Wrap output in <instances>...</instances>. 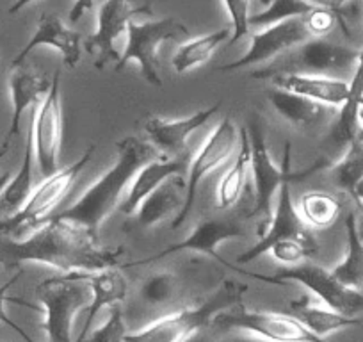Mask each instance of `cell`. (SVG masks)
<instances>
[{"label": "cell", "instance_id": "cell-1", "mask_svg": "<svg viewBox=\"0 0 363 342\" xmlns=\"http://www.w3.org/2000/svg\"><path fill=\"white\" fill-rule=\"evenodd\" d=\"M123 255V248L100 246L87 230L52 216L27 239H0V263L8 267L36 263L65 275H93L116 267Z\"/></svg>", "mask_w": 363, "mask_h": 342}, {"label": "cell", "instance_id": "cell-2", "mask_svg": "<svg viewBox=\"0 0 363 342\" xmlns=\"http://www.w3.org/2000/svg\"><path fill=\"white\" fill-rule=\"evenodd\" d=\"M159 159V152L150 143L128 136L116 143V162L104 173L79 200L52 218L73 223L100 241V226L120 207L121 194L139 171Z\"/></svg>", "mask_w": 363, "mask_h": 342}, {"label": "cell", "instance_id": "cell-3", "mask_svg": "<svg viewBox=\"0 0 363 342\" xmlns=\"http://www.w3.org/2000/svg\"><path fill=\"white\" fill-rule=\"evenodd\" d=\"M247 139L251 146V171H253V186H255V204L251 209V216H264L265 221L272 216V200L280 193L285 184L301 182L308 177L315 175L317 171L330 170L333 166L328 157H319L312 166L305 170H292L291 167V152L292 146L287 141L284 153V162L278 166L272 160L271 152L267 146L264 127L257 118H250L246 128ZM264 221V223H265Z\"/></svg>", "mask_w": 363, "mask_h": 342}, {"label": "cell", "instance_id": "cell-4", "mask_svg": "<svg viewBox=\"0 0 363 342\" xmlns=\"http://www.w3.org/2000/svg\"><path fill=\"white\" fill-rule=\"evenodd\" d=\"M246 291V284L223 280L203 302L153 321L143 330L128 333L125 342H189L194 335L211 326L216 316L242 302Z\"/></svg>", "mask_w": 363, "mask_h": 342}, {"label": "cell", "instance_id": "cell-5", "mask_svg": "<svg viewBox=\"0 0 363 342\" xmlns=\"http://www.w3.org/2000/svg\"><path fill=\"white\" fill-rule=\"evenodd\" d=\"M359 50L347 45L333 43L328 40H308L287 54L272 61L271 65L260 66L251 73L253 79L272 80L281 75H320L354 70L358 65Z\"/></svg>", "mask_w": 363, "mask_h": 342}, {"label": "cell", "instance_id": "cell-6", "mask_svg": "<svg viewBox=\"0 0 363 342\" xmlns=\"http://www.w3.org/2000/svg\"><path fill=\"white\" fill-rule=\"evenodd\" d=\"M36 298L45 310L43 328L48 342H73V321L91 303V287L86 275L47 278L36 287Z\"/></svg>", "mask_w": 363, "mask_h": 342}, {"label": "cell", "instance_id": "cell-7", "mask_svg": "<svg viewBox=\"0 0 363 342\" xmlns=\"http://www.w3.org/2000/svg\"><path fill=\"white\" fill-rule=\"evenodd\" d=\"M96 152V145H89L86 152L72 162L69 166L59 170L55 175L45 179L36 189L33 191L27 204L20 209L16 214L8 216L0 219V237H9L18 233L20 230L29 228V226H38L50 218V212L61 204L62 198L72 189L73 182L80 175V171L89 164Z\"/></svg>", "mask_w": 363, "mask_h": 342}, {"label": "cell", "instance_id": "cell-8", "mask_svg": "<svg viewBox=\"0 0 363 342\" xmlns=\"http://www.w3.org/2000/svg\"><path fill=\"white\" fill-rule=\"evenodd\" d=\"M242 275H247V277L269 285L298 282V284L305 285L310 292H313V296H317L319 302L333 312L342 314L345 317H359V314H363V292L345 287L333 277L330 270H324L323 266H317L313 263L284 267L272 277L260 273H246V271H242Z\"/></svg>", "mask_w": 363, "mask_h": 342}, {"label": "cell", "instance_id": "cell-9", "mask_svg": "<svg viewBox=\"0 0 363 342\" xmlns=\"http://www.w3.org/2000/svg\"><path fill=\"white\" fill-rule=\"evenodd\" d=\"M189 38L187 29L180 20L162 18L139 23L132 20L128 23L127 45L120 61L114 65V72H121L128 62H138L143 77L148 84L160 88L162 79L159 73V47L164 41H184Z\"/></svg>", "mask_w": 363, "mask_h": 342}, {"label": "cell", "instance_id": "cell-10", "mask_svg": "<svg viewBox=\"0 0 363 342\" xmlns=\"http://www.w3.org/2000/svg\"><path fill=\"white\" fill-rule=\"evenodd\" d=\"M211 326L239 330L265 342H324L287 314L250 310L242 302L214 317Z\"/></svg>", "mask_w": 363, "mask_h": 342}, {"label": "cell", "instance_id": "cell-11", "mask_svg": "<svg viewBox=\"0 0 363 342\" xmlns=\"http://www.w3.org/2000/svg\"><path fill=\"white\" fill-rule=\"evenodd\" d=\"M239 139L240 131L235 127L232 118H225V120L216 127V131L208 136V139L203 143V146L198 150L196 157L193 159L189 171H187L186 204L182 207L180 214L171 221V226H173V228H178V226H182L186 223L191 211H193L194 202H196L200 182L208 175V173L218 170L221 164H225L226 160L230 159V155L235 152L237 145H239Z\"/></svg>", "mask_w": 363, "mask_h": 342}, {"label": "cell", "instance_id": "cell-12", "mask_svg": "<svg viewBox=\"0 0 363 342\" xmlns=\"http://www.w3.org/2000/svg\"><path fill=\"white\" fill-rule=\"evenodd\" d=\"M34 157L45 179L59 171V155L62 145V104H61V72L54 73L50 92L36 107L33 118Z\"/></svg>", "mask_w": 363, "mask_h": 342}, {"label": "cell", "instance_id": "cell-13", "mask_svg": "<svg viewBox=\"0 0 363 342\" xmlns=\"http://www.w3.org/2000/svg\"><path fill=\"white\" fill-rule=\"evenodd\" d=\"M292 184H285L278 193L277 211L272 212L271 218L262 225L258 230V243H255L250 250L237 255V264H250L257 260L262 255L269 253L271 248L285 243H315V239L310 233L308 226L301 221L296 209L294 200L291 193Z\"/></svg>", "mask_w": 363, "mask_h": 342}, {"label": "cell", "instance_id": "cell-14", "mask_svg": "<svg viewBox=\"0 0 363 342\" xmlns=\"http://www.w3.org/2000/svg\"><path fill=\"white\" fill-rule=\"evenodd\" d=\"M312 40L308 29H306L305 16L301 18H292L287 22L277 23V26L265 27L260 33H255L251 36L250 48L242 57L228 65L219 66V72H237V70L250 68L255 65H271L284 54H287L292 48L299 47L305 41Z\"/></svg>", "mask_w": 363, "mask_h": 342}, {"label": "cell", "instance_id": "cell-15", "mask_svg": "<svg viewBox=\"0 0 363 342\" xmlns=\"http://www.w3.org/2000/svg\"><path fill=\"white\" fill-rule=\"evenodd\" d=\"M246 236V230H244V225L240 219L237 218H207L203 221L198 223L196 228L182 241V243L173 244V246L166 248V250L159 251L155 255H150L146 259L134 260V263L125 264L123 267H138L145 266V264L157 263V260L164 259V257H169V255L178 253V251H196V253H203L211 259L218 260L219 264H223L225 267L232 271H240L239 267L233 266V264L226 263L219 255L218 248L219 244L226 243L230 239H235V237H244Z\"/></svg>", "mask_w": 363, "mask_h": 342}, {"label": "cell", "instance_id": "cell-16", "mask_svg": "<svg viewBox=\"0 0 363 342\" xmlns=\"http://www.w3.org/2000/svg\"><path fill=\"white\" fill-rule=\"evenodd\" d=\"M141 13L148 15V6H134L123 0H109L99 6V27L84 41L86 50L95 57L96 70L120 61L121 54L116 50V41L128 33V23Z\"/></svg>", "mask_w": 363, "mask_h": 342}, {"label": "cell", "instance_id": "cell-17", "mask_svg": "<svg viewBox=\"0 0 363 342\" xmlns=\"http://www.w3.org/2000/svg\"><path fill=\"white\" fill-rule=\"evenodd\" d=\"M38 47L55 48L61 54L65 66L75 68L82 59V34L66 26L61 16L55 15V13H41L36 33L33 34L29 43L15 55L11 68L26 65V59Z\"/></svg>", "mask_w": 363, "mask_h": 342}, {"label": "cell", "instance_id": "cell-18", "mask_svg": "<svg viewBox=\"0 0 363 342\" xmlns=\"http://www.w3.org/2000/svg\"><path fill=\"white\" fill-rule=\"evenodd\" d=\"M223 102L214 104V106L201 109L184 120H164V118H150L145 125V131L148 134L150 145L166 155H171V159L177 157H186L187 141L191 134L203 127L214 114L219 113Z\"/></svg>", "mask_w": 363, "mask_h": 342}, {"label": "cell", "instance_id": "cell-19", "mask_svg": "<svg viewBox=\"0 0 363 342\" xmlns=\"http://www.w3.org/2000/svg\"><path fill=\"white\" fill-rule=\"evenodd\" d=\"M50 84L52 82H48L47 77L41 75L38 70L30 68V66L22 65L11 68V73H9V93H11L13 113L9 128L2 143L11 146L13 139L18 136L23 113L29 107L40 106V102H43V99L50 92Z\"/></svg>", "mask_w": 363, "mask_h": 342}, {"label": "cell", "instance_id": "cell-20", "mask_svg": "<svg viewBox=\"0 0 363 342\" xmlns=\"http://www.w3.org/2000/svg\"><path fill=\"white\" fill-rule=\"evenodd\" d=\"M267 96L274 111L296 127L319 128L326 127V125L330 127L331 121L337 116L335 107L313 102V100L294 95V93L285 92V89L274 88V86L267 89Z\"/></svg>", "mask_w": 363, "mask_h": 342}, {"label": "cell", "instance_id": "cell-21", "mask_svg": "<svg viewBox=\"0 0 363 342\" xmlns=\"http://www.w3.org/2000/svg\"><path fill=\"white\" fill-rule=\"evenodd\" d=\"M184 171H189L187 167V159L184 157H177V159H159L152 160L150 164H146L141 171H139L135 179L132 180L130 191H128L127 198L121 200L120 211L125 216H134L138 212V209L141 207L143 202L153 193L159 186H162L166 180L173 179V177H182Z\"/></svg>", "mask_w": 363, "mask_h": 342}, {"label": "cell", "instance_id": "cell-22", "mask_svg": "<svg viewBox=\"0 0 363 342\" xmlns=\"http://www.w3.org/2000/svg\"><path fill=\"white\" fill-rule=\"evenodd\" d=\"M363 102V66L356 65L352 79L349 82V96L344 106L337 111V116L331 121L330 132H328V146L331 152L342 153L359 138V106Z\"/></svg>", "mask_w": 363, "mask_h": 342}, {"label": "cell", "instance_id": "cell-23", "mask_svg": "<svg viewBox=\"0 0 363 342\" xmlns=\"http://www.w3.org/2000/svg\"><path fill=\"white\" fill-rule=\"evenodd\" d=\"M272 84L274 88L285 89L335 109H340L349 96V82L337 77L281 75L272 79Z\"/></svg>", "mask_w": 363, "mask_h": 342}, {"label": "cell", "instance_id": "cell-24", "mask_svg": "<svg viewBox=\"0 0 363 342\" xmlns=\"http://www.w3.org/2000/svg\"><path fill=\"white\" fill-rule=\"evenodd\" d=\"M86 278L91 287V303L87 307V319L84 323L82 333L79 335L77 342H82L91 333V328L95 324L100 310L107 309V307L113 309L114 305H120L128 291L127 278L116 267L99 271V273L93 275H86Z\"/></svg>", "mask_w": 363, "mask_h": 342}, {"label": "cell", "instance_id": "cell-25", "mask_svg": "<svg viewBox=\"0 0 363 342\" xmlns=\"http://www.w3.org/2000/svg\"><path fill=\"white\" fill-rule=\"evenodd\" d=\"M186 204V180L182 177H173L157 187L141 204L135 212L138 223L145 228L155 226L166 221L167 218H177Z\"/></svg>", "mask_w": 363, "mask_h": 342}, {"label": "cell", "instance_id": "cell-26", "mask_svg": "<svg viewBox=\"0 0 363 342\" xmlns=\"http://www.w3.org/2000/svg\"><path fill=\"white\" fill-rule=\"evenodd\" d=\"M291 310V316L294 319H298L310 333L323 338V341L324 337L335 333V331H340L344 328L359 326L362 324V317H345L342 314L333 312L328 307H315L310 303V299L306 296L292 302Z\"/></svg>", "mask_w": 363, "mask_h": 342}, {"label": "cell", "instance_id": "cell-27", "mask_svg": "<svg viewBox=\"0 0 363 342\" xmlns=\"http://www.w3.org/2000/svg\"><path fill=\"white\" fill-rule=\"evenodd\" d=\"M33 160L34 139L33 128H29L26 139V153H23L22 166H20L18 173L15 177H11L6 189L2 191V197H0V212H4L6 218L16 214L27 204L30 194H33Z\"/></svg>", "mask_w": 363, "mask_h": 342}, {"label": "cell", "instance_id": "cell-28", "mask_svg": "<svg viewBox=\"0 0 363 342\" xmlns=\"http://www.w3.org/2000/svg\"><path fill=\"white\" fill-rule=\"evenodd\" d=\"M230 36H232V27H228V29L225 27V29L214 31L211 34H205V36L187 40L186 43H182L173 55L174 72L186 73L207 62L221 45H228Z\"/></svg>", "mask_w": 363, "mask_h": 342}, {"label": "cell", "instance_id": "cell-29", "mask_svg": "<svg viewBox=\"0 0 363 342\" xmlns=\"http://www.w3.org/2000/svg\"><path fill=\"white\" fill-rule=\"evenodd\" d=\"M251 167V146L250 139H247L246 128H240V148L235 157V162L232 164L226 175L223 177L221 182L218 186V205L219 211H228L233 205L239 202L240 194H242L244 184H246L247 171Z\"/></svg>", "mask_w": 363, "mask_h": 342}, {"label": "cell", "instance_id": "cell-30", "mask_svg": "<svg viewBox=\"0 0 363 342\" xmlns=\"http://www.w3.org/2000/svg\"><path fill=\"white\" fill-rule=\"evenodd\" d=\"M345 233H347V251L344 260L331 270L333 277L345 287L362 291L363 287V243L356 232V214L349 212L345 218Z\"/></svg>", "mask_w": 363, "mask_h": 342}, {"label": "cell", "instance_id": "cell-31", "mask_svg": "<svg viewBox=\"0 0 363 342\" xmlns=\"http://www.w3.org/2000/svg\"><path fill=\"white\" fill-rule=\"evenodd\" d=\"M298 214L301 221L310 228H330L338 219L342 211V204L330 193L324 191H308L299 198Z\"/></svg>", "mask_w": 363, "mask_h": 342}, {"label": "cell", "instance_id": "cell-32", "mask_svg": "<svg viewBox=\"0 0 363 342\" xmlns=\"http://www.w3.org/2000/svg\"><path fill=\"white\" fill-rule=\"evenodd\" d=\"M331 180L335 186L344 193L351 194L356 184L363 179V141L362 138L356 139L344 153L340 159L333 162L330 167Z\"/></svg>", "mask_w": 363, "mask_h": 342}, {"label": "cell", "instance_id": "cell-33", "mask_svg": "<svg viewBox=\"0 0 363 342\" xmlns=\"http://www.w3.org/2000/svg\"><path fill=\"white\" fill-rule=\"evenodd\" d=\"M315 2H303V0H274L264 11L253 13L250 16L251 27H271L277 23L287 22L292 18H301L313 9Z\"/></svg>", "mask_w": 363, "mask_h": 342}, {"label": "cell", "instance_id": "cell-34", "mask_svg": "<svg viewBox=\"0 0 363 342\" xmlns=\"http://www.w3.org/2000/svg\"><path fill=\"white\" fill-rule=\"evenodd\" d=\"M177 277L171 271H157L145 278L141 284V298L152 307L166 305L177 292Z\"/></svg>", "mask_w": 363, "mask_h": 342}, {"label": "cell", "instance_id": "cell-35", "mask_svg": "<svg viewBox=\"0 0 363 342\" xmlns=\"http://www.w3.org/2000/svg\"><path fill=\"white\" fill-rule=\"evenodd\" d=\"M127 324H125L121 305H114L109 310V317L106 323L95 331H91L82 342H125L127 338Z\"/></svg>", "mask_w": 363, "mask_h": 342}, {"label": "cell", "instance_id": "cell-36", "mask_svg": "<svg viewBox=\"0 0 363 342\" xmlns=\"http://www.w3.org/2000/svg\"><path fill=\"white\" fill-rule=\"evenodd\" d=\"M305 23L312 40H324V36H328L338 22L333 9L326 2H315L312 11L305 15Z\"/></svg>", "mask_w": 363, "mask_h": 342}, {"label": "cell", "instance_id": "cell-37", "mask_svg": "<svg viewBox=\"0 0 363 342\" xmlns=\"http://www.w3.org/2000/svg\"><path fill=\"white\" fill-rule=\"evenodd\" d=\"M250 2H223V9L228 13L232 20V36H230L228 47L235 45L250 33Z\"/></svg>", "mask_w": 363, "mask_h": 342}, {"label": "cell", "instance_id": "cell-38", "mask_svg": "<svg viewBox=\"0 0 363 342\" xmlns=\"http://www.w3.org/2000/svg\"><path fill=\"white\" fill-rule=\"evenodd\" d=\"M20 277H22V271H18V273H16L15 277H11V280L6 282L4 285H0V323H4L6 326H9L13 331H16V333H18L20 337H22L26 342H36L33 337H30L29 333H27L26 330H23L22 326H20L18 323H15V321H13L11 317L8 316V312H6V303H8V302L16 303V305H22V307H29V309H36V307H34L33 303H27V302H23V299H16V298L9 299L8 298L9 289H11L13 285H15L16 282H18Z\"/></svg>", "mask_w": 363, "mask_h": 342}, {"label": "cell", "instance_id": "cell-39", "mask_svg": "<svg viewBox=\"0 0 363 342\" xmlns=\"http://www.w3.org/2000/svg\"><path fill=\"white\" fill-rule=\"evenodd\" d=\"M189 342H265L253 337L250 333H244L239 330H219V328L208 326L194 335Z\"/></svg>", "mask_w": 363, "mask_h": 342}, {"label": "cell", "instance_id": "cell-40", "mask_svg": "<svg viewBox=\"0 0 363 342\" xmlns=\"http://www.w3.org/2000/svg\"><path fill=\"white\" fill-rule=\"evenodd\" d=\"M91 8H95V4H93V2H77V4L72 8V11H69V22L72 23L79 22L80 16H82L84 13Z\"/></svg>", "mask_w": 363, "mask_h": 342}, {"label": "cell", "instance_id": "cell-41", "mask_svg": "<svg viewBox=\"0 0 363 342\" xmlns=\"http://www.w3.org/2000/svg\"><path fill=\"white\" fill-rule=\"evenodd\" d=\"M349 197H351L352 200H354L356 204H358V207L363 211V179L359 180L358 184H356L354 189H352V193L349 194Z\"/></svg>", "mask_w": 363, "mask_h": 342}, {"label": "cell", "instance_id": "cell-42", "mask_svg": "<svg viewBox=\"0 0 363 342\" xmlns=\"http://www.w3.org/2000/svg\"><path fill=\"white\" fill-rule=\"evenodd\" d=\"M9 180H11V173H2V175H0V197H2V191L6 189Z\"/></svg>", "mask_w": 363, "mask_h": 342}, {"label": "cell", "instance_id": "cell-43", "mask_svg": "<svg viewBox=\"0 0 363 342\" xmlns=\"http://www.w3.org/2000/svg\"><path fill=\"white\" fill-rule=\"evenodd\" d=\"M356 232H358V237L363 243V212L362 216H356Z\"/></svg>", "mask_w": 363, "mask_h": 342}, {"label": "cell", "instance_id": "cell-44", "mask_svg": "<svg viewBox=\"0 0 363 342\" xmlns=\"http://www.w3.org/2000/svg\"><path fill=\"white\" fill-rule=\"evenodd\" d=\"M358 120H359V131H362V132H363V102H362V106H359ZM362 139H363V136H362Z\"/></svg>", "mask_w": 363, "mask_h": 342}, {"label": "cell", "instance_id": "cell-45", "mask_svg": "<svg viewBox=\"0 0 363 342\" xmlns=\"http://www.w3.org/2000/svg\"><path fill=\"white\" fill-rule=\"evenodd\" d=\"M0 266H2V263H0Z\"/></svg>", "mask_w": 363, "mask_h": 342}, {"label": "cell", "instance_id": "cell-46", "mask_svg": "<svg viewBox=\"0 0 363 342\" xmlns=\"http://www.w3.org/2000/svg\"><path fill=\"white\" fill-rule=\"evenodd\" d=\"M359 138H362V136H359ZM362 141H363V139H362Z\"/></svg>", "mask_w": 363, "mask_h": 342}, {"label": "cell", "instance_id": "cell-47", "mask_svg": "<svg viewBox=\"0 0 363 342\" xmlns=\"http://www.w3.org/2000/svg\"><path fill=\"white\" fill-rule=\"evenodd\" d=\"M0 342H2V341H0Z\"/></svg>", "mask_w": 363, "mask_h": 342}]
</instances>
